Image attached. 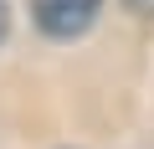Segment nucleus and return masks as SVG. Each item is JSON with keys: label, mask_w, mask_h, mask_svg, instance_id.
I'll list each match as a JSON object with an SVG mask.
<instances>
[{"label": "nucleus", "mask_w": 154, "mask_h": 149, "mask_svg": "<svg viewBox=\"0 0 154 149\" xmlns=\"http://www.w3.org/2000/svg\"><path fill=\"white\" fill-rule=\"evenodd\" d=\"M98 5L103 0H31V16H36V26L46 36L72 41V36H82L98 21Z\"/></svg>", "instance_id": "1"}, {"label": "nucleus", "mask_w": 154, "mask_h": 149, "mask_svg": "<svg viewBox=\"0 0 154 149\" xmlns=\"http://www.w3.org/2000/svg\"><path fill=\"white\" fill-rule=\"evenodd\" d=\"M128 11H139V16H154V0H123Z\"/></svg>", "instance_id": "2"}, {"label": "nucleus", "mask_w": 154, "mask_h": 149, "mask_svg": "<svg viewBox=\"0 0 154 149\" xmlns=\"http://www.w3.org/2000/svg\"><path fill=\"white\" fill-rule=\"evenodd\" d=\"M5 31H11V11H5V0H0V41H5Z\"/></svg>", "instance_id": "3"}]
</instances>
